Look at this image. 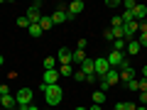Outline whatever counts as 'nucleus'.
Wrapping results in <instances>:
<instances>
[{"label": "nucleus", "instance_id": "obj_1", "mask_svg": "<svg viewBox=\"0 0 147 110\" xmlns=\"http://www.w3.org/2000/svg\"><path fill=\"white\" fill-rule=\"evenodd\" d=\"M42 91H44V100H47V105H59L61 103V98H64V91H61V86H42Z\"/></svg>", "mask_w": 147, "mask_h": 110}, {"label": "nucleus", "instance_id": "obj_2", "mask_svg": "<svg viewBox=\"0 0 147 110\" xmlns=\"http://www.w3.org/2000/svg\"><path fill=\"white\" fill-rule=\"evenodd\" d=\"M15 100L20 108H25V105H32V88H20L15 93Z\"/></svg>", "mask_w": 147, "mask_h": 110}, {"label": "nucleus", "instance_id": "obj_3", "mask_svg": "<svg viewBox=\"0 0 147 110\" xmlns=\"http://www.w3.org/2000/svg\"><path fill=\"white\" fill-rule=\"evenodd\" d=\"M125 59H127V56H125L123 52H110L108 56H105V61H108V66H110V68H120Z\"/></svg>", "mask_w": 147, "mask_h": 110}, {"label": "nucleus", "instance_id": "obj_4", "mask_svg": "<svg viewBox=\"0 0 147 110\" xmlns=\"http://www.w3.org/2000/svg\"><path fill=\"white\" fill-rule=\"evenodd\" d=\"M118 73H120V81H125V83L135 78V68L130 66V61H127V59L123 61V66H120V71H118Z\"/></svg>", "mask_w": 147, "mask_h": 110}, {"label": "nucleus", "instance_id": "obj_5", "mask_svg": "<svg viewBox=\"0 0 147 110\" xmlns=\"http://www.w3.org/2000/svg\"><path fill=\"white\" fill-rule=\"evenodd\" d=\"M84 7H86V3H84V0H74L71 5H66L69 20H74V17H76V15H81V12H84Z\"/></svg>", "mask_w": 147, "mask_h": 110}, {"label": "nucleus", "instance_id": "obj_6", "mask_svg": "<svg viewBox=\"0 0 147 110\" xmlns=\"http://www.w3.org/2000/svg\"><path fill=\"white\" fill-rule=\"evenodd\" d=\"M57 81H59V71L57 68H49V71L42 73V83L44 86H57Z\"/></svg>", "mask_w": 147, "mask_h": 110}, {"label": "nucleus", "instance_id": "obj_7", "mask_svg": "<svg viewBox=\"0 0 147 110\" xmlns=\"http://www.w3.org/2000/svg\"><path fill=\"white\" fill-rule=\"evenodd\" d=\"M93 66H96V76H98V78H100V76H105V73L110 71L108 61H105L103 56H100V59H93Z\"/></svg>", "mask_w": 147, "mask_h": 110}, {"label": "nucleus", "instance_id": "obj_8", "mask_svg": "<svg viewBox=\"0 0 147 110\" xmlns=\"http://www.w3.org/2000/svg\"><path fill=\"white\" fill-rule=\"evenodd\" d=\"M25 17L30 20V25H39V20H42V12L37 10V7H27V12H25Z\"/></svg>", "mask_w": 147, "mask_h": 110}, {"label": "nucleus", "instance_id": "obj_9", "mask_svg": "<svg viewBox=\"0 0 147 110\" xmlns=\"http://www.w3.org/2000/svg\"><path fill=\"white\" fill-rule=\"evenodd\" d=\"M71 49H66V47H61V49H59V54H57V56H59V61H61V66H69V64H71Z\"/></svg>", "mask_w": 147, "mask_h": 110}, {"label": "nucleus", "instance_id": "obj_10", "mask_svg": "<svg viewBox=\"0 0 147 110\" xmlns=\"http://www.w3.org/2000/svg\"><path fill=\"white\" fill-rule=\"evenodd\" d=\"M52 22H54V25H64V22H69V12L66 10H54Z\"/></svg>", "mask_w": 147, "mask_h": 110}, {"label": "nucleus", "instance_id": "obj_11", "mask_svg": "<svg viewBox=\"0 0 147 110\" xmlns=\"http://www.w3.org/2000/svg\"><path fill=\"white\" fill-rule=\"evenodd\" d=\"M132 17H135V22H145V17H147V5H135Z\"/></svg>", "mask_w": 147, "mask_h": 110}, {"label": "nucleus", "instance_id": "obj_12", "mask_svg": "<svg viewBox=\"0 0 147 110\" xmlns=\"http://www.w3.org/2000/svg\"><path fill=\"white\" fill-rule=\"evenodd\" d=\"M15 105H17V100H15V95H3V105L0 108H5V110H15Z\"/></svg>", "mask_w": 147, "mask_h": 110}, {"label": "nucleus", "instance_id": "obj_13", "mask_svg": "<svg viewBox=\"0 0 147 110\" xmlns=\"http://www.w3.org/2000/svg\"><path fill=\"white\" fill-rule=\"evenodd\" d=\"M125 49H127V54H130V56H135V54H140V42H137V39H130V42L125 44Z\"/></svg>", "mask_w": 147, "mask_h": 110}, {"label": "nucleus", "instance_id": "obj_14", "mask_svg": "<svg viewBox=\"0 0 147 110\" xmlns=\"http://www.w3.org/2000/svg\"><path fill=\"white\" fill-rule=\"evenodd\" d=\"M81 71H84L86 76H91V73H96V66H93V59H86V61L81 64Z\"/></svg>", "mask_w": 147, "mask_h": 110}, {"label": "nucleus", "instance_id": "obj_15", "mask_svg": "<svg viewBox=\"0 0 147 110\" xmlns=\"http://www.w3.org/2000/svg\"><path fill=\"white\" fill-rule=\"evenodd\" d=\"M84 61H86V54L81 52V49H76V52L71 54V66L74 64H84Z\"/></svg>", "mask_w": 147, "mask_h": 110}, {"label": "nucleus", "instance_id": "obj_16", "mask_svg": "<svg viewBox=\"0 0 147 110\" xmlns=\"http://www.w3.org/2000/svg\"><path fill=\"white\" fill-rule=\"evenodd\" d=\"M27 32H30L32 39H39V37H42V27H39V25H30V27H27Z\"/></svg>", "mask_w": 147, "mask_h": 110}, {"label": "nucleus", "instance_id": "obj_17", "mask_svg": "<svg viewBox=\"0 0 147 110\" xmlns=\"http://www.w3.org/2000/svg\"><path fill=\"white\" fill-rule=\"evenodd\" d=\"M52 17H47V15H42V20H39V27H42V32H47V30H52Z\"/></svg>", "mask_w": 147, "mask_h": 110}, {"label": "nucleus", "instance_id": "obj_18", "mask_svg": "<svg viewBox=\"0 0 147 110\" xmlns=\"http://www.w3.org/2000/svg\"><path fill=\"white\" fill-rule=\"evenodd\" d=\"M105 103V93L103 91H93V105H103Z\"/></svg>", "mask_w": 147, "mask_h": 110}, {"label": "nucleus", "instance_id": "obj_19", "mask_svg": "<svg viewBox=\"0 0 147 110\" xmlns=\"http://www.w3.org/2000/svg\"><path fill=\"white\" fill-rule=\"evenodd\" d=\"M125 39H115V42H113V52H123V49H125Z\"/></svg>", "mask_w": 147, "mask_h": 110}, {"label": "nucleus", "instance_id": "obj_20", "mask_svg": "<svg viewBox=\"0 0 147 110\" xmlns=\"http://www.w3.org/2000/svg\"><path fill=\"white\" fill-rule=\"evenodd\" d=\"M71 73H74L71 64H69V66H61V68H59V76H71Z\"/></svg>", "mask_w": 147, "mask_h": 110}, {"label": "nucleus", "instance_id": "obj_21", "mask_svg": "<svg viewBox=\"0 0 147 110\" xmlns=\"http://www.w3.org/2000/svg\"><path fill=\"white\" fill-rule=\"evenodd\" d=\"M49 68H54V56H47V59H44V71H49Z\"/></svg>", "mask_w": 147, "mask_h": 110}, {"label": "nucleus", "instance_id": "obj_22", "mask_svg": "<svg viewBox=\"0 0 147 110\" xmlns=\"http://www.w3.org/2000/svg\"><path fill=\"white\" fill-rule=\"evenodd\" d=\"M17 27H30V20H27L25 15H22V17H17Z\"/></svg>", "mask_w": 147, "mask_h": 110}, {"label": "nucleus", "instance_id": "obj_23", "mask_svg": "<svg viewBox=\"0 0 147 110\" xmlns=\"http://www.w3.org/2000/svg\"><path fill=\"white\" fill-rule=\"evenodd\" d=\"M125 86H127V88H130V91H140V83H137L135 78H132V81H127Z\"/></svg>", "mask_w": 147, "mask_h": 110}, {"label": "nucleus", "instance_id": "obj_24", "mask_svg": "<svg viewBox=\"0 0 147 110\" xmlns=\"http://www.w3.org/2000/svg\"><path fill=\"white\" fill-rule=\"evenodd\" d=\"M74 81H86V73H84V71H81V68H79V71L74 73Z\"/></svg>", "mask_w": 147, "mask_h": 110}, {"label": "nucleus", "instance_id": "obj_25", "mask_svg": "<svg viewBox=\"0 0 147 110\" xmlns=\"http://www.w3.org/2000/svg\"><path fill=\"white\" fill-rule=\"evenodd\" d=\"M137 42H140V47H147V32H140V39Z\"/></svg>", "mask_w": 147, "mask_h": 110}, {"label": "nucleus", "instance_id": "obj_26", "mask_svg": "<svg viewBox=\"0 0 147 110\" xmlns=\"http://www.w3.org/2000/svg\"><path fill=\"white\" fill-rule=\"evenodd\" d=\"M123 5H125V10H135V5H137V3H132V0H125V3H123Z\"/></svg>", "mask_w": 147, "mask_h": 110}, {"label": "nucleus", "instance_id": "obj_27", "mask_svg": "<svg viewBox=\"0 0 147 110\" xmlns=\"http://www.w3.org/2000/svg\"><path fill=\"white\" fill-rule=\"evenodd\" d=\"M103 37H105V39H110V42H115V37H113V30H105V32H103Z\"/></svg>", "mask_w": 147, "mask_h": 110}, {"label": "nucleus", "instance_id": "obj_28", "mask_svg": "<svg viewBox=\"0 0 147 110\" xmlns=\"http://www.w3.org/2000/svg\"><path fill=\"white\" fill-rule=\"evenodd\" d=\"M86 81L93 86V83H98V76H96V73H91V76H86Z\"/></svg>", "mask_w": 147, "mask_h": 110}, {"label": "nucleus", "instance_id": "obj_29", "mask_svg": "<svg viewBox=\"0 0 147 110\" xmlns=\"http://www.w3.org/2000/svg\"><path fill=\"white\" fill-rule=\"evenodd\" d=\"M86 47H88V42H86V39H79V44H76V49H81V52H84Z\"/></svg>", "mask_w": 147, "mask_h": 110}, {"label": "nucleus", "instance_id": "obj_30", "mask_svg": "<svg viewBox=\"0 0 147 110\" xmlns=\"http://www.w3.org/2000/svg\"><path fill=\"white\" fill-rule=\"evenodd\" d=\"M140 105H147V91H142V93H140Z\"/></svg>", "mask_w": 147, "mask_h": 110}, {"label": "nucleus", "instance_id": "obj_31", "mask_svg": "<svg viewBox=\"0 0 147 110\" xmlns=\"http://www.w3.org/2000/svg\"><path fill=\"white\" fill-rule=\"evenodd\" d=\"M113 27H123V20H120V15H118V17H113Z\"/></svg>", "mask_w": 147, "mask_h": 110}, {"label": "nucleus", "instance_id": "obj_32", "mask_svg": "<svg viewBox=\"0 0 147 110\" xmlns=\"http://www.w3.org/2000/svg\"><path fill=\"white\" fill-rule=\"evenodd\" d=\"M137 83H140V93H142V91H147V78H142V81H137Z\"/></svg>", "mask_w": 147, "mask_h": 110}, {"label": "nucleus", "instance_id": "obj_33", "mask_svg": "<svg viewBox=\"0 0 147 110\" xmlns=\"http://www.w3.org/2000/svg\"><path fill=\"white\" fill-rule=\"evenodd\" d=\"M0 95H10V88L7 86H0Z\"/></svg>", "mask_w": 147, "mask_h": 110}, {"label": "nucleus", "instance_id": "obj_34", "mask_svg": "<svg viewBox=\"0 0 147 110\" xmlns=\"http://www.w3.org/2000/svg\"><path fill=\"white\" fill-rule=\"evenodd\" d=\"M113 110H127V103H118V105H115Z\"/></svg>", "mask_w": 147, "mask_h": 110}, {"label": "nucleus", "instance_id": "obj_35", "mask_svg": "<svg viewBox=\"0 0 147 110\" xmlns=\"http://www.w3.org/2000/svg\"><path fill=\"white\" fill-rule=\"evenodd\" d=\"M20 110H39L37 105H25V108H20Z\"/></svg>", "mask_w": 147, "mask_h": 110}, {"label": "nucleus", "instance_id": "obj_36", "mask_svg": "<svg viewBox=\"0 0 147 110\" xmlns=\"http://www.w3.org/2000/svg\"><path fill=\"white\" fill-rule=\"evenodd\" d=\"M142 78H147V66H142Z\"/></svg>", "mask_w": 147, "mask_h": 110}, {"label": "nucleus", "instance_id": "obj_37", "mask_svg": "<svg viewBox=\"0 0 147 110\" xmlns=\"http://www.w3.org/2000/svg\"><path fill=\"white\" fill-rule=\"evenodd\" d=\"M88 110H103V108H100V105H91Z\"/></svg>", "mask_w": 147, "mask_h": 110}, {"label": "nucleus", "instance_id": "obj_38", "mask_svg": "<svg viewBox=\"0 0 147 110\" xmlns=\"http://www.w3.org/2000/svg\"><path fill=\"white\" fill-rule=\"evenodd\" d=\"M3 64H5V59H3V54H0V66H3Z\"/></svg>", "mask_w": 147, "mask_h": 110}, {"label": "nucleus", "instance_id": "obj_39", "mask_svg": "<svg viewBox=\"0 0 147 110\" xmlns=\"http://www.w3.org/2000/svg\"><path fill=\"white\" fill-rule=\"evenodd\" d=\"M137 110H147V108H145V105H137Z\"/></svg>", "mask_w": 147, "mask_h": 110}, {"label": "nucleus", "instance_id": "obj_40", "mask_svg": "<svg viewBox=\"0 0 147 110\" xmlns=\"http://www.w3.org/2000/svg\"><path fill=\"white\" fill-rule=\"evenodd\" d=\"M74 110H86V108H74Z\"/></svg>", "mask_w": 147, "mask_h": 110}, {"label": "nucleus", "instance_id": "obj_41", "mask_svg": "<svg viewBox=\"0 0 147 110\" xmlns=\"http://www.w3.org/2000/svg\"><path fill=\"white\" fill-rule=\"evenodd\" d=\"M0 105H3V95H0Z\"/></svg>", "mask_w": 147, "mask_h": 110}]
</instances>
